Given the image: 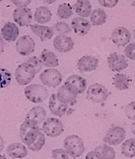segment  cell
Masks as SVG:
<instances>
[{"label":"cell","instance_id":"cell-4","mask_svg":"<svg viewBox=\"0 0 135 159\" xmlns=\"http://www.w3.org/2000/svg\"><path fill=\"white\" fill-rule=\"evenodd\" d=\"M36 73L34 68L28 63L24 62L16 69V80L20 86H27L34 79Z\"/></svg>","mask_w":135,"mask_h":159},{"label":"cell","instance_id":"cell-34","mask_svg":"<svg viewBox=\"0 0 135 159\" xmlns=\"http://www.w3.org/2000/svg\"><path fill=\"white\" fill-rule=\"evenodd\" d=\"M54 29L60 35L68 34L71 32V27L65 22H58L55 24Z\"/></svg>","mask_w":135,"mask_h":159},{"label":"cell","instance_id":"cell-28","mask_svg":"<svg viewBox=\"0 0 135 159\" xmlns=\"http://www.w3.org/2000/svg\"><path fill=\"white\" fill-rule=\"evenodd\" d=\"M121 153L128 158L135 157V138H129L121 145Z\"/></svg>","mask_w":135,"mask_h":159},{"label":"cell","instance_id":"cell-10","mask_svg":"<svg viewBox=\"0 0 135 159\" xmlns=\"http://www.w3.org/2000/svg\"><path fill=\"white\" fill-rule=\"evenodd\" d=\"M35 46L36 44L34 40L28 35L20 36L16 44V51L21 56H28L32 54L35 50Z\"/></svg>","mask_w":135,"mask_h":159},{"label":"cell","instance_id":"cell-17","mask_svg":"<svg viewBox=\"0 0 135 159\" xmlns=\"http://www.w3.org/2000/svg\"><path fill=\"white\" fill-rule=\"evenodd\" d=\"M69 107L70 106L64 104V103H63L58 100L56 94H53L50 98H49V111H51L53 115L56 116L59 118L66 115V113L68 111Z\"/></svg>","mask_w":135,"mask_h":159},{"label":"cell","instance_id":"cell-44","mask_svg":"<svg viewBox=\"0 0 135 159\" xmlns=\"http://www.w3.org/2000/svg\"><path fill=\"white\" fill-rule=\"evenodd\" d=\"M57 0H43V2H45L47 4H52V3H54L56 2Z\"/></svg>","mask_w":135,"mask_h":159},{"label":"cell","instance_id":"cell-48","mask_svg":"<svg viewBox=\"0 0 135 159\" xmlns=\"http://www.w3.org/2000/svg\"><path fill=\"white\" fill-rule=\"evenodd\" d=\"M2 1H4V0H0V2H2Z\"/></svg>","mask_w":135,"mask_h":159},{"label":"cell","instance_id":"cell-36","mask_svg":"<svg viewBox=\"0 0 135 159\" xmlns=\"http://www.w3.org/2000/svg\"><path fill=\"white\" fill-rule=\"evenodd\" d=\"M52 157L54 159H69V154L63 149H55L52 150Z\"/></svg>","mask_w":135,"mask_h":159},{"label":"cell","instance_id":"cell-49","mask_svg":"<svg viewBox=\"0 0 135 159\" xmlns=\"http://www.w3.org/2000/svg\"><path fill=\"white\" fill-rule=\"evenodd\" d=\"M134 79H135V72H134Z\"/></svg>","mask_w":135,"mask_h":159},{"label":"cell","instance_id":"cell-5","mask_svg":"<svg viewBox=\"0 0 135 159\" xmlns=\"http://www.w3.org/2000/svg\"><path fill=\"white\" fill-rule=\"evenodd\" d=\"M110 93L107 88L100 83H93L87 88V99L95 103H105L109 98Z\"/></svg>","mask_w":135,"mask_h":159},{"label":"cell","instance_id":"cell-2","mask_svg":"<svg viewBox=\"0 0 135 159\" xmlns=\"http://www.w3.org/2000/svg\"><path fill=\"white\" fill-rule=\"evenodd\" d=\"M65 150L73 158L82 156L85 151V146L83 139L78 135L67 136L63 142Z\"/></svg>","mask_w":135,"mask_h":159},{"label":"cell","instance_id":"cell-8","mask_svg":"<svg viewBox=\"0 0 135 159\" xmlns=\"http://www.w3.org/2000/svg\"><path fill=\"white\" fill-rule=\"evenodd\" d=\"M125 130L119 126L109 129L104 137V142L110 145H118L123 142L125 138Z\"/></svg>","mask_w":135,"mask_h":159},{"label":"cell","instance_id":"cell-21","mask_svg":"<svg viewBox=\"0 0 135 159\" xmlns=\"http://www.w3.org/2000/svg\"><path fill=\"white\" fill-rule=\"evenodd\" d=\"M19 35H20V29L15 23L7 22L1 29V36L2 39L8 42L16 40Z\"/></svg>","mask_w":135,"mask_h":159},{"label":"cell","instance_id":"cell-37","mask_svg":"<svg viewBox=\"0 0 135 159\" xmlns=\"http://www.w3.org/2000/svg\"><path fill=\"white\" fill-rule=\"evenodd\" d=\"M125 56L130 60H135V43H129L124 51Z\"/></svg>","mask_w":135,"mask_h":159},{"label":"cell","instance_id":"cell-24","mask_svg":"<svg viewBox=\"0 0 135 159\" xmlns=\"http://www.w3.org/2000/svg\"><path fill=\"white\" fill-rule=\"evenodd\" d=\"M73 7L76 14L80 17L87 18L91 16V4L89 0H77Z\"/></svg>","mask_w":135,"mask_h":159},{"label":"cell","instance_id":"cell-7","mask_svg":"<svg viewBox=\"0 0 135 159\" xmlns=\"http://www.w3.org/2000/svg\"><path fill=\"white\" fill-rule=\"evenodd\" d=\"M40 80L41 83L49 87H57L63 82V75L60 71L54 68L44 70L40 75Z\"/></svg>","mask_w":135,"mask_h":159},{"label":"cell","instance_id":"cell-3","mask_svg":"<svg viewBox=\"0 0 135 159\" xmlns=\"http://www.w3.org/2000/svg\"><path fill=\"white\" fill-rule=\"evenodd\" d=\"M24 95L28 101L33 103H40L47 99L48 90L40 84H32L24 88Z\"/></svg>","mask_w":135,"mask_h":159},{"label":"cell","instance_id":"cell-51","mask_svg":"<svg viewBox=\"0 0 135 159\" xmlns=\"http://www.w3.org/2000/svg\"><path fill=\"white\" fill-rule=\"evenodd\" d=\"M13 159H16V158H13Z\"/></svg>","mask_w":135,"mask_h":159},{"label":"cell","instance_id":"cell-25","mask_svg":"<svg viewBox=\"0 0 135 159\" xmlns=\"http://www.w3.org/2000/svg\"><path fill=\"white\" fill-rule=\"evenodd\" d=\"M51 19H52V12L46 7H38L35 11L34 20L39 24H47L50 21Z\"/></svg>","mask_w":135,"mask_h":159},{"label":"cell","instance_id":"cell-46","mask_svg":"<svg viewBox=\"0 0 135 159\" xmlns=\"http://www.w3.org/2000/svg\"><path fill=\"white\" fill-rule=\"evenodd\" d=\"M131 5H132V6H133V7H135V0H133V2H132Z\"/></svg>","mask_w":135,"mask_h":159},{"label":"cell","instance_id":"cell-16","mask_svg":"<svg viewBox=\"0 0 135 159\" xmlns=\"http://www.w3.org/2000/svg\"><path fill=\"white\" fill-rule=\"evenodd\" d=\"M71 28L78 36H84L91 30V23L86 18L75 17L71 21Z\"/></svg>","mask_w":135,"mask_h":159},{"label":"cell","instance_id":"cell-32","mask_svg":"<svg viewBox=\"0 0 135 159\" xmlns=\"http://www.w3.org/2000/svg\"><path fill=\"white\" fill-rule=\"evenodd\" d=\"M44 144H45V136H44V134L43 133V132H40V135L37 137V139H36L32 145H29L28 148L30 149V150H32V151L37 152L40 151V149H42L43 146L44 145Z\"/></svg>","mask_w":135,"mask_h":159},{"label":"cell","instance_id":"cell-42","mask_svg":"<svg viewBox=\"0 0 135 159\" xmlns=\"http://www.w3.org/2000/svg\"><path fill=\"white\" fill-rule=\"evenodd\" d=\"M4 148V140L1 136H0V153L2 151Z\"/></svg>","mask_w":135,"mask_h":159},{"label":"cell","instance_id":"cell-22","mask_svg":"<svg viewBox=\"0 0 135 159\" xmlns=\"http://www.w3.org/2000/svg\"><path fill=\"white\" fill-rule=\"evenodd\" d=\"M7 153L9 157L16 159H22L28 155V149L21 143L15 142L9 145L7 148Z\"/></svg>","mask_w":135,"mask_h":159},{"label":"cell","instance_id":"cell-19","mask_svg":"<svg viewBox=\"0 0 135 159\" xmlns=\"http://www.w3.org/2000/svg\"><path fill=\"white\" fill-rule=\"evenodd\" d=\"M46 115V111L44 107L41 106H36L30 109L29 111L27 113L25 120L30 121L32 123L39 125L40 124H43V122L45 120Z\"/></svg>","mask_w":135,"mask_h":159},{"label":"cell","instance_id":"cell-30","mask_svg":"<svg viewBox=\"0 0 135 159\" xmlns=\"http://www.w3.org/2000/svg\"><path fill=\"white\" fill-rule=\"evenodd\" d=\"M73 15V7L68 2L60 4L57 10V16L61 20H67Z\"/></svg>","mask_w":135,"mask_h":159},{"label":"cell","instance_id":"cell-15","mask_svg":"<svg viewBox=\"0 0 135 159\" xmlns=\"http://www.w3.org/2000/svg\"><path fill=\"white\" fill-rule=\"evenodd\" d=\"M99 66V60L94 56L86 55L83 56L78 61L77 67L80 72L86 73L96 70Z\"/></svg>","mask_w":135,"mask_h":159},{"label":"cell","instance_id":"cell-18","mask_svg":"<svg viewBox=\"0 0 135 159\" xmlns=\"http://www.w3.org/2000/svg\"><path fill=\"white\" fill-rule=\"evenodd\" d=\"M64 84L68 85L69 87H71L78 95L83 94L87 89V81L79 75H74L68 77Z\"/></svg>","mask_w":135,"mask_h":159},{"label":"cell","instance_id":"cell-6","mask_svg":"<svg viewBox=\"0 0 135 159\" xmlns=\"http://www.w3.org/2000/svg\"><path fill=\"white\" fill-rule=\"evenodd\" d=\"M42 132L47 137H57L64 132V125L58 118L49 117L43 122Z\"/></svg>","mask_w":135,"mask_h":159},{"label":"cell","instance_id":"cell-11","mask_svg":"<svg viewBox=\"0 0 135 159\" xmlns=\"http://www.w3.org/2000/svg\"><path fill=\"white\" fill-rule=\"evenodd\" d=\"M57 97L60 102L68 106H74L77 103L78 94L68 85H63L57 92Z\"/></svg>","mask_w":135,"mask_h":159},{"label":"cell","instance_id":"cell-1","mask_svg":"<svg viewBox=\"0 0 135 159\" xmlns=\"http://www.w3.org/2000/svg\"><path fill=\"white\" fill-rule=\"evenodd\" d=\"M40 129L37 125L28 120H24L20 127V137L27 146L32 145L39 137Z\"/></svg>","mask_w":135,"mask_h":159},{"label":"cell","instance_id":"cell-12","mask_svg":"<svg viewBox=\"0 0 135 159\" xmlns=\"http://www.w3.org/2000/svg\"><path fill=\"white\" fill-rule=\"evenodd\" d=\"M131 34L127 28L119 26L114 28L112 32L111 40L118 47L125 46L130 41Z\"/></svg>","mask_w":135,"mask_h":159},{"label":"cell","instance_id":"cell-29","mask_svg":"<svg viewBox=\"0 0 135 159\" xmlns=\"http://www.w3.org/2000/svg\"><path fill=\"white\" fill-rule=\"evenodd\" d=\"M95 151L98 153L101 159H115V150L109 145L105 144L103 145H100L95 148Z\"/></svg>","mask_w":135,"mask_h":159},{"label":"cell","instance_id":"cell-14","mask_svg":"<svg viewBox=\"0 0 135 159\" xmlns=\"http://www.w3.org/2000/svg\"><path fill=\"white\" fill-rule=\"evenodd\" d=\"M54 47L60 52H68L74 48L75 42L71 36L67 35H58L54 40Z\"/></svg>","mask_w":135,"mask_h":159},{"label":"cell","instance_id":"cell-43","mask_svg":"<svg viewBox=\"0 0 135 159\" xmlns=\"http://www.w3.org/2000/svg\"><path fill=\"white\" fill-rule=\"evenodd\" d=\"M130 130H131L132 133L133 135H135V122H133L131 125V127H130Z\"/></svg>","mask_w":135,"mask_h":159},{"label":"cell","instance_id":"cell-39","mask_svg":"<svg viewBox=\"0 0 135 159\" xmlns=\"http://www.w3.org/2000/svg\"><path fill=\"white\" fill-rule=\"evenodd\" d=\"M11 2L17 7H27L29 5L32 0H11Z\"/></svg>","mask_w":135,"mask_h":159},{"label":"cell","instance_id":"cell-31","mask_svg":"<svg viewBox=\"0 0 135 159\" xmlns=\"http://www.w3.org/2000/svg\"><path fill=\"white\" fill-rule=\"evenodd\" d=\"M12 74L7 69L0 68V89L7 87L12 83Z\"/></svg>","mask_w":135,"mask_h":159},{"label":"cell","instance_id":"cell-33","mask_svg":"<svg viewBox=\"0 0 135 159\" xmlns=\"http://www.w3.org/2000/svg\"><path fill=\"white\" fill-rule=\"evenodd\" d=\"M24 62L28 63L29 65H31L33 68H34L35 71H36V74H38L40 70H41V69H42V63L40 61V57H37L36 56L31 57L29 58H28L27 60H25Z\"/></svg>","mask_w":135,"mask_h":159},{"label":"cell","instance_id":"cell-38","mask_svg":"<svg viewBox=\"0 0 135 159\" xmlns=\"http://www.w3.org/2000/svg\"><path fill=\"white\" fill-rule=\"evenodd\" d=\"M119 0H98V2L101 6L106 8H113L116 7Z\"/></svg>","mask_w":135,"mask_h":159},{"label":"cell","instance_id":"cell-45","mask_svg":"<svg viewBox=\"0 0 135 159\" xmlns=\"http://www.w3.org/2000/svg\"><path fill=\"white\" fill-rule=\"evenodd\" d=\"M0 159H7V157L5 155H0Z\"/></svg>","mask_w":135,"mask_h":159},{"label":"cell","instance_id":"cell-13","mask_svg":"<svg viewBox=\"0 0 135 159\" xmlns=\"http://www.w3.org/2000/svg\"><path fill=\"white\" fill-rule=\"evenodd\" d=\"M109 68L113 72H121L128 67V61L123 55L117 52H112L108 57Z\"/></svg>","mask_w":135,"mask_h":159},{"label":"cell","instance_id":"cell-35","mask_svg":"<svg viewBox=\"0 0 135 159\" xmlns=\"http://www.w3.org/2000/svg\"><path fill=\"white\" fill-rule=\"evenodd\" d=\"M125 113L129 120H135V100L125 106Z\"/></svg>","mask_w":135,"mask_h":159},{"label":"cell","instance_id":"cell-50","mask_svg":"<svg viewBox=\"0 0 135 159\" xmlns=\"http://www.w3.org/2000/svg\"><path fill=\"white\" fill-rule=\"evenodd\" d=\"M126 1H129V0H126Z\"/></svg>","mask_w":135,"mask_h":159},{"label":"cell","instance_id":"cell-9","mask_svg":"<svg viewBox=\"0 0 135 159\" xmlns=\"http://www.w3.org/2000/svg\"><path fill=\"white\" fill-rule=\"evenodd\" d=\"M13 20L20 27H28L32 21V12L28 7H16L13 12Z\"/></svg>","mask_w":135,"mask_h":159},{"label":"cell","instance_id":"cell-20","mask_svg":"<svg viewBox=\"0 0 135 159\" xmlns=\"http://www.w3.org/2000/svg\"><path fill=\"white\" fill-rule=\"evenodd\" d=\"M31 31H32L36 36H38L42 42L50 40L54 34V29L52 27L44 26L41 24H32L30 25Z\"/></svg>","mask_w":135,"mask_h":159},{"label":"cell","instance_id":"cell-26","mask_svg":"<svg viewBox=\"0 0 135 159\" xmlns=\"http://www.w3.org/2000/svg\"><path fill=\"white\" fill-rule=\"evenodd\" d=\"M91 25L93 26H100L102 24L106 23V20H107V14L106 12L100 8H97L93 10L91 13Z\"/></svg>","mask_w":135,"mask_h":159},{"label":"cell","instance_id":"cell-41","mask_svg":"<svg viewBox=\"0 0 135 159\" xmlns=\"http://www.w3.org/2000/svg\"><path fill=\"white\" fill-rule=\"evenodd\" d=\"M4 48H5V44H4L3 39H2V36L0 35V55L3 52Z\"/></svg>","mask_w":135,"mask_h":159},{"label":"cell","instance_id":"cell-47","mask_svg":"<svg viewBox=\"0 0 135 159\" xmlns=\"http://www.w3.org/2000/svg\"><path fill=\"white\" fill-rule=\"evenodd\" d=\"M133 38H134V40H135V29L133 30Z\"/></svg>","mask_w":135,"mask_h":159},{"label":"cell","instance_id":"cell-27","mask_svg":"<svg viewBox=\"0 0 135 159\" xmlns=\"http://www.w3.org/2000/svg\"><path fill=\"white\" fill-rule=\"evenodd\" d=\"M113 85L119 91L128 90L129 87V77L125 74H116L113 76Z\"/></svg>","mask_w":135,"mask_h":159},{"label":"cell","instance_id":"cell-23","mask_svg":"<svg viewBox=\"0 0 135 159\" xmlns=\"http://www.w3.org/2000/svg\"><path fill=\"white\" fill-rule=\"evenodd\" d=\"M40 60L45 67H57L59 66V60L57 55L49 49H43L40 56Z\"/></svg>","mask_w":135,"mask_h":159},{"label":"cell","instance_id":"cell-40","mask_svg":"<svg viewBox=\"0 0 135 159\" xmlns=\"http://www.w3.org/2000/svg\"><path fill=\"white\" fill-rule=\"evenodd\" d=\"M85 159H101L100 157L99 156L98 153L95 150H93V151H90L87 153V155H86V157Z\"/></svg>","mask_w":135,"mask_h":159}]
</instances>
